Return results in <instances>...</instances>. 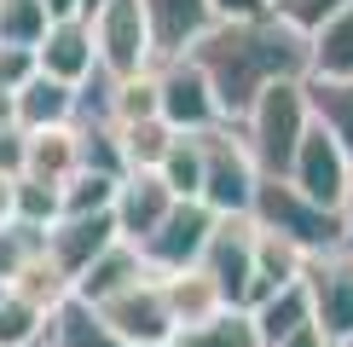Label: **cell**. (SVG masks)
<instances>
[{
	"label": "cell",
	"instance_id": "277c9868",
	"mask_svg": "<svg viewBox=\"0 0 353 347\" xmlns=\"http://www.w3.org/2000/svg\"><path fill=\"white\" fill-rule=\"evenodd\" d=\"M249 220H255L261 231L290 238L307 255L342 249V220H336L330 209H319L313 197H301L290 180H261V197H255V214H249Z\"/></svg>",
	"mask_w": 353,
	"mask_h": 347
},
{
	"label": "cell",
	"instance_id": "8fae6325",
	"mask_svg": "<svg viewBox=\"0 0 353 347\" xmlns=\"http://www.w3.org/2000/svg\"><path fill=\"white\" fill-rule=\"evenodd\" d=\"M307 295H313V324L342 347L353 341V255L347 249H325L307 260Z\"/></svg>",
	"mask_w": 353,
	"mask_h": 347
},
{
	"label": "cell",
	"instance_id": "484cf974",
	"mask_svg": "<svg viewBox=\"0 0 353 347\" xmlns=\"http://www.w3.org/2000/svg\"><path fill=\"white\" fill-rule=\"evenodd\" d=\"M307 93H313L319 127L336 134V145L353 156V81H313V76H307Z\"/></svg>",
	"mask_w": 353,
	"mask_h": 347
},
{
	"label": "cell",
	"instance_id": "c3c4849f",
	"mask_svg": "<svg viewBox=\"0 0 353 347\" xmlns=\"http://www.w3.org/2000/svg\"><path fill=\"white\" fill-rule=\"evenodd\" d=\"M41 347H52V341H41Z\"/></svg>",
	"mask_w": 353,
	"mask_h": 347
},
{
	"label": "cell",
	"instance_id": "7a4b0ae2",
	"mask_svg": "<svg viewBox=\"0 0 353 347\" xmlns=\"http://www.w3.org/2000/svg\"><path fill=\"white\" fill-rule=\"evenodd\" d=\"M313 93H307V81H278L267 87V93L249 105L243 122H232L243 134V145L255 151V162L267 180H284L290 162H296V151H301V139L313 134Z\"/></svg>",
	"mask_w": 353,
	"mask_h": 347
},
{
	"label": "cell",
	"instance_id": "e0dca14e",
	"mask_svg": "<svg viewBox=\"0 0 353 347\" xmlns=\"http://www.w3.org/2000/svg\"><path fill=\"white\" fill-rule=\"evenodd\" d=\"M307 249H296L290 238H278V231H261L255 226V295H249V307H255L261 295H272V289H290L307 278Z\"/></svg>",
	"mask_w": 353,
	"mask_h": 347
},
{
	"label": "cell",
	"instance_id": "cb8c5ba5",
	"mask_svg": "<svg viewBox=\"0 0 353 347\" xmlns=\"http://www.w3.org/2000/svg\"><path fill=\"white\" fill-rule=\"evenodd\" d=\"M12 295H23V301H35L41 313H58L64 301H76V278H70L64 266H58L52 255H41V260H29V266L18 272V284H12Z\"/></svg>",
	"mask_w": 353,
	"mask_h": 347
},
{
	"label": "cell",
	"instance_id": "7402d4cb",
	"mask_svg": "<svg viewBox=\"0 0 353 347\" xmlns=\"http://www.w3.org/2000/svg\"><path fill=\"white\" fill-rule=\"evenodd\" d=\"M29 174H35V180H58V185L76 180V174H81L76 122H70V127H41V134H29Z\"/></svg>",
	"mask_w": 353,
	"mask_h": 347
},
{
	"label": "cell",
	"instance_id": "e575fe53",
	"mask_svg": "<svg viewBox=\"0 0 353 347\" xmlns=\"http://www.w3.org/2000/svg\"><path fill=\"white\" fill-rule=\"evenodd\" d=\"M145 116H163L157 70H145V76H128V81H122V93H116V127H128V122H145Z\"/></svg>",
	"mask_w": 353,
	"mask_h": 347
},
{
	"label": "cell",
	"instance_id": "2e32d148",
	"mask_svg": "<svg viewBox=\"0 0 353 347\" xmlns=\"http://www.w3.org/2000/svg\"><path fill=\"white\" fill-rule=\"evenodd\" d=\"M139 278H157V272L145 266V255L134 249V243H116V249H105V255H99L93 266H87L81 278H76V295L99 307V301L122 295V289H128V284H139Z\"/></svg>",
	"mask_w": 353,
	"mask_h": 347
},
{
	"label": "cell",
	"instance_id": "4fadbf2b",
	"mask_svg": "<svg viewBox=\"0 0 353 347\" xmlns=\"http://www.w3.org/2000/svg\"><path fill=\"white\" fill-rule=\"evenodd\" d=\"M174 202H180V197L168 191V180L157 168H134L122 180V191H116V226H122V243L139 249V243L174 214Z\"/></svg>",
	"mask_w": 353,
	"mask_h": 347
},
{
	"label": "cell",
	"instance_id": "6da1fadb",
	"mask_svg": "<svg viewBox=\"0 0 353 347\" xmlns=\"http://www.w3.org/2000/svg\"><path fill=\"white\" fill-rule=\"evenodd\" d=\"M191 58H197L203 76L214 81L226 122H243L249 105H255L267 87L307 81V70H313V47H307V35H301V29H290L278 12L249 18V23H214L209 35L191 47Z\"/></svg>",
	"mask_w": 353,
	"mask_h": 347
},
{
	"label": "cell",
	"instance_id": "d590c367",
	"mask_svg": "<svg viewBox=\"0 0 353 347\" xmlns=\"http://www.w3.org/2000/svg\"><path fill=\"white\" fill-rule=\"evenodd\" d=\"M347 6H353V0H272V12L290 29H301V35H319L336 12H347Z\"/></svg>",
	"mask_w": 353,
	"mask_h": 347
},
{
	"label": "cell",
	"instance_id": "bcb514c9",
	"mask_svg": "<svg viewBox=\"0 0 353 347\" xmlns=\"http://www.w3.org/2000/svg\"><path fill=\"white\" fill-rule=\"evenodd\" d=\"M157 347H174V341H157Z\"/></svg>",
	"mask_w": 353,
	"mask_h": 347
},
{
	"label": "cell",
	"instance_id": "603a6c76",
	"mask_svg": "<svg viewBox=\"0 0 353 347\" xmlns=\"http://www.w3.org/2000/svg\"><path fill=\"white\" fill-rule=\"evenodd\" d=\"M307 47H313V70H307L313 81H353V6L336 12L319 35H307Z\"/></svg>",
	"mask_w": 353,
	"mask_h": 347
},
{
	"label": "cell",
	"instance_id": "7bdbcfd3",
	"mask_svg": "<svg viewBox=\"0 0 353 347\" xmlns=\"http://www.w3.org/2000/svg\"><path fill=\"white\" fill-rule=\"evenodd\" d=\"M12 191H18V180H6V174H0V226L12 220Z\"/></svg>",
	"mask_w": 353,
	"mask_h": 347
},
{
	"label": "cell",
	"instance_id": "ba28073f",
	"mask_svg": "<svg viewBox=\"0 0 353 347\" xmlns=\"http://www.w3.org/2000/svg\"><path fill=\"white\" fill-rule=\"evenodd\" d=\"M290 185H296L301 197H313L319 209H342V197H347V185H353V156L336 145V134H325V127L313 122V134L301 139V151H296V162H290L284 174Z\"/></svg>",
	"mask_w": 353,
	"mask_h": 347
},
{
	"label": "cell",
	"instance_id": "ee69618b",
	"mask_svg": "<svg viewBox=\"0 0 353 347\" xmlns=\"http://www.w3.org/2000/svg\"><path fill=\"white\" fill-rule=\"evenodd\" d=\"M52 18H81V0H47Z\"/></svg>",
	"mask_w": 353,
	"mask_h": 347
},
{
	"label": "cell",
	"instance_id": "7c38bea8",
	"mask_svg": "<svg viewBox=\"0 0 353 347\" xmlns=\"http://www.w3.org/2000/svg\"><path fill=\"white\" fill-rule=\"evenodd\" d=\"M116 243H122L116 209H110V214H64V220L47 231V255L70 272V278H81V272L93 266L105 249H116Z\"/></svg>",
	"mask_w": 353,
	"mask_h": 347
},
{
	"label": "cell",
	"instance_id": "7dc6e473",
	"mask_svg": "<svg viewBox=\"0 0 353 347\" xmlns=\"http://www.w3.org/2000/svg\"><path fill=\"white\" fill-rule=\"evenodd\" d=\"M0 295H6V284H0Z\"/></svg>",
	"mask_w": 353,
	"mask_h": 347
},
{
	"label": "cell",
	"instance_id": "60d3db41",
	"mask_svg": "<svg viewBox=\"0 0 353 347\" xmlns=\"http://www.w3.org/2000/svg\"><path fill=\"white\" fill-rule=\"evenodd\" d=\"M336 220H342V249L353 255V185H347V197H342V209H336Z\"/></svg>",
	"mask_w": 353,
	"mask_h": 347
},
{
	"label": "cell",
	"instance_id": "f546056e",
	"mask_svg": "<svg viewBox=\"0 0 353 347\" xmlns=\"http://www.w3.org/2000/svg\"><path fill=\"white\" fill-rule=\"evenodd\" d=\"M157 174L168 180V191L180 197V202H197L203 197V134H180Z\"/></svg>",
	"mask_w": 353,
	"mask_h": 347
},
{
	"label": "cell",
	"instance_id": "8992f818",
	"mask_svg": "<svg viewBox=\"0 0 353 347\" xmlns=\"http://www.w3.org/2000/svg\"><path fill=\"white\" fill-rule=\"evenodd\" d=\"M157 93H163V122L174 134H214V127H226L220 93H214V81L203 76V64L191 52L157 64Z\"/></svg>",
	"mask_w": 353,
	"mask_h": 347
},
{
	"label": "cell",
	"instance_id": "74e56055",
	"mask_svg": "<svg viewBox=\"0 0 353 347\" xmlns=\"http://www.w3.org/2000/svg\"><path fill=\"white\" fill-rule=\"evenodd\" d=\"M0 174H6V180H23L29 174V134L23 127H6V134H0Z\"/></svg>",
	"mask_w": 353,
	"mask_h": 347
},
{
	"label": "cell",
	"instance_id": "8d00e7d4",
	"mask_svg": "<svg viewBox=\"0 0 353 347\" xmlns=\"http://www.w3.org/2000/svg\"><path fill=\"white\" fill-rule=\"evenodd\" d=\"M41 76V58L29 47H0V93H18Z\"/></svg>",
	"mask_w": 353,
	"mask_h": 347
},
{
	"label": "cell",
	"instance_id": "f1b7e54d",
	"mask_svg": "<svg viewBox=\"0 0 353 347\" xmlns=\"http://www.w3.org/2000/svg\"><path fill=\"white\" fill-rule=\"evenodd\" d=\"M52 29L47 0H0V47H29L35 52Z\"/></svg>",
	"mask_w": 353,
	"mask_h": 347
},
{
	"label": "cell",
	"instance_id": "ffe728a7",
	"mask_svg": "<svg viewBox=\"0 0 353 347\" xmlns=\"http://www.w3.org/2000/svg\"><path fill=\"white\" fill-rule=\"evenodd\" d=\"M163 295H168L174 330H197V324H209L214 313H226V301H220V289L209 284V272H203V266L168 272V278H163Z\"/></svg>",
	"mask_w": 353,
	"mask_h": 347
},
{
	"label": "cell",
	"instance_id": "ac0fdd59",
	"mask_svg": "<svg viewBox=\"0 0 353 347\" xmlns=\"http://www.w3.org/2000/svg\"><path fill=\"white\" fill-rule=\"evenodd\" d=\"M249 318H255L261 347H278L284 336H296V330H307V324H313V295H307V284L272 289V295H261L255 307H249Z\"/></svg>",
	"mask_w": 353,
	"mask_h": 347
},
{
	"label": "cell",
	"instance_id": "f35d334b",
	"mask_svg": "<svg viewBox=\"0 0 353 347\" xmlns=\"http://www.w3.org/2000/svg\"><path fill=\"white\" fill-rule=\"evenodd\" d=\"M214 6V23H249V18H267L272 0H209Z\"/></svg>",
	"mask_w": 353,
	"mask_h": 347
},
{
	"label": "cell",
	"instance_id": "f6af8a7d",
	"mask_svg": "<svg viewBox=\"0 0 353 347\" xmlns=\"http://www.w3.org/2000/svg\"><path fill=\"white\" fill-rule=\"evenodd\" d=\"M110 0H81V18H93V12H105Z\"/></svg>",
	"mask_w": 353,
	"mask_h": 347
},
{
	"label": "cell",
	"instance_id": "d6a6232c",
	"mask_svg": "<svg viewBox=\"0 0 353 347\" xmlns=\"http://www.w3.org/2000/svg\"><path fill=\"white\" fill-rule=\"evenodd\" d=\"M47 255V231L41 226H29V220H6L0 226V284H18V272L29 266V260H41Z\"/></svg>",
	"mask_w": 353,
	"mask_h": 347
},
{
	"label": "cell",
	"instance_id": "83f0119b",
	"mask_svg": "<svg viewBox=\"0 0 353 347\" xmlns=\"http://www.w3.org/2000/svg\"><path fill=\"white\" fill-rule=\"evenodd\" d=\"M12 220H29V226H41V231H52L58 220H64V185L23 174L18 191H12Z\"/></svg>",
	"mask_w": 353,
	"mask_h": 347
},
{
	"label": "cell",
	"instance_id": "30bf717a",
	"mask_svg": "<svg viewBox=\"0 0 353 347\" xmlns=\"http://www.w3.org/2000/svg\"><path fill=\"white\" fill-rule=\"evenodd\" d=\"M99 313H105V324H110L128 347H157V341H174V336H180V330H174V313H168V295H163V278L128 284L122 295L99 301Z\"/></svg>",
	"mask_w": 353,
	"mask_h": 347
},
{
	"label": "cell",
	"instance_id": "ab89813d",
	"mask_svg": "<svg viewBox=\"0 0 353 347\" xmlns=\"http://www.w3.org/2000/svg\"><path fill=\"white\" fill-rule=\"evenodd\" d=\"M278 347H336V341H330V336H325L319 324H307V330H296V336H284Z\"/></svg>",
	"mask_w": 353,
	"mask_h": 347
},
{
	"label": "cell",
	"instance_id": "d4e9b609",
	"mask_svg": "<svg viewBox=\"0 0 353 347\" xmlns=\"http://www.w3.org/2000/svg\"><path fill=\"white\" fill-rule=\"evenodd\" d=\"M76 145H81V168L87 174L128 180V151H122V127L116 122H76Z\"/></svg>",
	"mask_w": 353,
	"mask_h": 347
},
{
	"label": "cell",
	"instance_id": "9c48e42d",
	"mask_svg": "<svg viewBox=\"0 0 353 347\" xmlns=\"http://www.w3.org/2000/svg\"><path fill=\"white\" fill-rule=\"evenodd\" d=\"M197 266L209 272L226 307H249V295H255V220H220Z\"/></svg>",
	"mask_w": 353,
	"mask_h": 347
},
{
	"label": "cell",
	"instance_id": "681fc988",
	"mask_svg": "<svg viewBox=\"0 0 353 347\" xmlns=\"http://www.w3.org/2000/svg\"><path fill=\"white\" fill-rule=\"evenodd\" d=\"M342 347H353V341H342Z\"/></svg>",
	"mask_w": 353,
	"mask_h": 347
},
{
	"label": "cell",
	"instance_id": "b9f144b4",
	"mask_svg": "<svg viewBox=\"0 0 353 347\" xmlns=\"http://www.w3.org/2000/svg\"><path fill=\"white\" fill-rule=\"evenodd\" d=\"M6 127H18V98L0 93V134H6Z\"/></svg>",
	"mask_w": 353,
	"mask_h": 347
},
{
	"label": "cell",
	"instance_id": "52a82bcc",
	"mask_svg": "<svg viewBox=\"0 0 353 347\" xmlns=\"http://www.w3.org/2000/svg\"><path fill=\"white\" fill-rule=\"evenodd\" d=\"M214 226H220V214L209 209V202H174V214L139 243L145 266H151L157 278H168V272H191L203 260V249H209Z\"/></svg>",
	"mask_w": 353,
	"mask_h": 347
},
{
	"label": "cell",
	"instance_id": "3957f363",
	"mask_svg": "<svg viewBox=\"0 0 353 347\" xmlns=\"http://www.w3.org/2000/svg\"><path fill=\"white\" fill-rule=\"evenodd\" d=\"M261 162L255 151L243 145L238 127H214V134H203V197L220 220H249L255 214V197H261Z\"/></svg>",
	"mask_w": 353,
	"mask_h": 347
},
{
	"label": "cell",
	"instance_id": "9a60e30c",
	"mask_svg": "<svg viewBox=\"0 0 353 347\" xmlns=\"http://www.w3.org/2000/svg\"><path fill=\"white\" fill-rule=\"evenodd\" d=\"M145 18H151L157 52L180 58V52H191L214 29V6H209V0H145Z\"/></svg>",
	"mask_w": 353,
	"mask_h": 347
},
{
	"label": "cell",
	"instance_id": "4dcf8cb0",
	"mask_svg": "<svg viewBox=\"0 0 353 347\" xmlns=\"http://www.w3.org/2000/svg\"><path fill=\"white\" fill-rule=\"evenodd\" d=\"M174 127L163 122V116H145V122H128L122 127V151H128V174L134 168H163V156L174 151Z\"/></svg>",
	"mask_w": 353,
	"mask_h": 347
},
{
	"label": "cell",
	"instance_id": "4316f807",
	"mask_svg": "<svg viewBox=\"0 0 353 347\" xmlns=\"http://www.w3.org/2000/svg\"><path fill=\"white\" fill-rule=\"evenodd\" d=\"M174 347H261V336H255V318H249V307H226V313H214L209 324L180 330V336H174Z\"/></svg>",
	"mask_w": 353,
	"mask_h": 347
},
{
	"label": "cell",
	"instance_id": "1f68e13d",
	"mask_svg": "<svg viewBox=\"0 0 353 347\" xmlns=\"http://www.w3.org/2000/svg\"><path fill=\"white\" fill-rule=\"evenodd\" d=\"M47 330H52V318L35 307V301H23V295H0V347H41L47 341Z\"/></svg>",
	"mask_w": 353,
	"mask_h": 347
},
{
	"label": "cell",
	"instance_id": "5bb4252c",
	"mask_svg": "<svg viewBox=\"0 0 353 347\" xmlns=\"http://www.w3.org/2000/svg\"><path fill=\"white\" fill-rule=\"evenodd\" d=\"M35 58H41V76L81 87V81L99 70V41H93V23H87V18H52V29H47V41L35 47Z\"/></svg>",
	"mask_w": 353,
	"mask_h": 347
},
{
	"label": "cell",
	"instance_id": "d6986e66",
	"mask_svg": "<svg viewBox=\"0 0 353 347\" xmlns=\"http://www.w3.org/2000/svg\"><path fill=\"white\" fill-rule=\"evenodd\" d=\"M18 127L23 134H41V127H70L76 122V87L70 81H52V76H35L29 87H18Z\"/></svg>",
	"mask_w": 353,
	"mask_h": 347
},
{
	"label": "cell",
	"instance_id": "5b68a950",
	"mask_svg": "<svg viewBox=\"0 0 353 347\" xmlns=\"http://www.w3.org/2000/svg\"><path fill=\"white\" fill-rule=\"evenodd\" d=\"M93 41H99V64L110 76H145V70L163 64L157 52V35H151V18H145V0H110L105 12H93Z\"/></svg>",
	"mask_w": 353,
	"mask_h": 347
},
{
	"label": "cell",
	"instance_id": "44dd1931",
	"mask_svg": "<svg viewBox=\"0 0 353 347\" xmlns=\"http://www.w3.org/2000/svg\"><path fill=\"white\" fill-rule=\"evenodd\" d=\"M47 341L52 347H128L116 330L105 324V313L93 307V301H64V307L52 313V330H47Z\"/></svg>",
	"mask_w": 353,
	"mask_h": 347
},
{
	"label": "cell",
	"instance_id": "836d02e7",
	"mask_svg": "<svg viewBox=\"0 0 353 347\" xmlns=\"http://www.w3.org/2000/svg\"><path fill=\"white\" fill-rule=\"evenodd\" d=\"M116 191H122V180L81 168L76 180L64 185V214H110V209H116Z\"/></svg>",
	"mask_w": 353,
	"mask_h": 347
}]
</instances>
